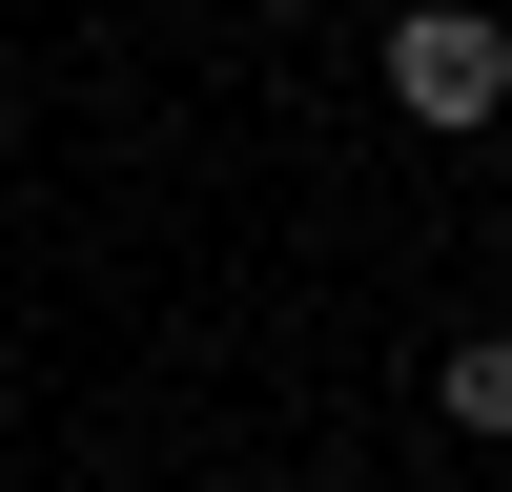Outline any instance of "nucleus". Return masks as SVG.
I'll return each instance as SVG.
<instances>
[{
	"instance_id": "obj_1",
	"label": "nucleus",
	"mask_w": 512,
	"mask_h": 492,
	"mask_svg": "<svg viewBox=\"0 0 512 492\" xmlns=\"http://www.w3.org/2000/svg\"><path fill=\"white\" fill-rule=\"evenodd\" d=\"M390 103L410 123H492L512 103V21H492V0H410V21H390Z\"/></svg>"
},
{
	"instance_id": "obj_2",
	"label": "nucleus",
	"mask_w": 512,
	"mask_h": 492,
	"mask_svg": "<svg viewBox=\"0 0 512 492\" xmlns=\"http://www.w3.org/2000/svg\"><path fill=\"white\" fill-rule=\"evenodd\" d=\"M451 431H492V451H512V328H472V349H451Z\"/></svg>"
}]
</instances>
